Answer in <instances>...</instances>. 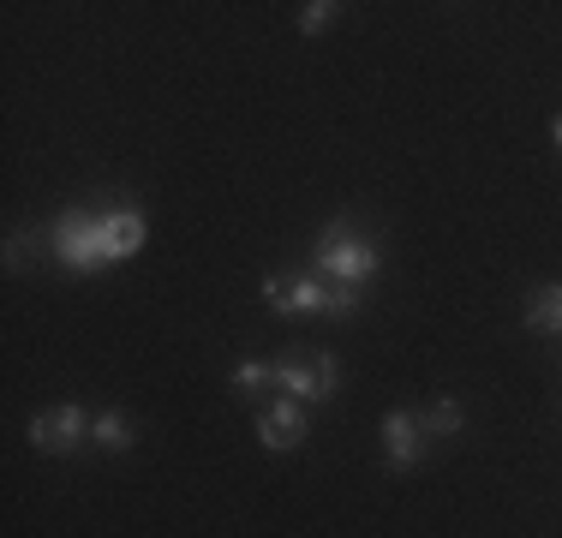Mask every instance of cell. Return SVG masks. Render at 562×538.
<instances>
[{
  "mask_svg": "<svg viewBox=\"0 0 562 538\" xmlns=\"http://www.w3.org/2000/svg\"><path fill=\"white\" fill-rule=\"evenodd\" d=\"M55 258H60L66 269H78V276H97L102 264H114L109 246H102V215L66 210L60 222H55Z\"/></svg>",
  "mask_w": 562,
  "mask_h": 538,
  "instance_id": "2",
  "label": "cell"
},
{
  "mask_svg": "<svg viewBox=\"0 0 562 538\" xmlns=\"http://www.w3.org/2000/svg\"><path fill=\"white\" fill-rule=\"evenodd\" d=\"M312 264L324 281H347V288H366L371 276L383 269V251L371 246L366 234H353V222H329L312 246Z\"/></svg>",
  "mask_w": 562,
  "mask_h": 538,
  "instance_id": "1",
  "label": "cell"
},
{
  "mask_svg": "<svg viewBox=\"0 0 562 538\" xmlns=\"http://www.w3.org/2000/svg\"><path fill=\"white\" fill-rule=\"evenodd\" d=\"M263 300H270L276 317H317L329 288H324V276H270L263 281Z\"/></svg>",
  "mask_w": 562,
  "mask_h": 538,
  "instance_id": "4",
  "label": "cell"
},
{
  "mask_svg": "<svg viewBox=\"0 0 562 538\" xmlns=\"http://www.w3.org/2000/svg\"><path fill=\"white\" fill-rule=\"evenodd\" d=\"M383 455H390V467L395 473H413L419 467V449H425V425H419V413H383Z\"/></svg>",
  "mask_w": 562,
  "mask_h": 538,
  "instance_id": "6",
  "label": "cell"
},
{
  "mask_svg": "<svg viewBox=\"0 0 562 538\" xmlns=\"http://www.w3.org/2000/svg\"><path fill=\"white\" fill-rule=\"evenodd\" d=\"M144 239H150V227H144L138 210H109V215H102V246H109L114 264L120 258H138Z\"/></svg>",
  "mask_w": 562,
  "mask_h": 538,
  "instance_id": "8",
  "label": "cell"
},
{
  "mask_svg": "<svg viewBox=\"0 0 562 538\" xmlns=\"http://www.w3.org/2000/svg\"><path fill=\"white\" fill-rule=\"evenodd\" d=\"M425 437H454V430H461L467 419H461V407H454V401L443 395V401H431V407H425Z\"/></svg>",
  "mask_w": 562,
  "mask_h": 538,
  "instance_id": "11",
  "label": "cell"
},
{
  "mask_svg": "<svg viewBox=\"0 0 562 538\" xmlns=\"http://www.w3.org/2000/svg\"><path fill=\"white\" fill-rule=\"evenodd\" d=\"M551 138H557V150H562V114H557V126H551Z\"/></svg>",
  "mask_w": 562,
  "mask_h": 538,
  "instance_id": "14",
  "label": "cell"
},
{
  "mask_svg": "<svg viewBox=\"0 0 562 538\" xmlns=\"http://www.w3.org/2000/svg\"><path fill=\"white\" fill-rule=\"evenodd\" d=\"M132 437H138V430H132V419H126V413H114V407L90 419V442H97V449H109V455L132 449Z\"/></svg>",
  "mask_w": 562,
  "mask_h": 538,
  "instance_id": "10",
  "label": "cell"
},
{
  "mask_svg": "<svg viewBox=\"0 0 562 538\" xmlns=\"http://www.w3.org/2000/svg\"><path fill=\"white\" fill-rule=\"evenodd\" d=\"M263 389H276V366H258V359H246V366L234 371V395H263Z\"/></svg>",
  "mask_w": 562,
  "mask_h": 538,
  "instance_id": "12",
  "label": "cell"
},
{
  "mask_svg": "<svg viewBox=\"0 0 562 538\" xmlns=\"http://www.w3.org/2000/svg\"><path fill=\"white\" fill-rule=\"evenodd\" d=\"M258 437H263V449H270V455L300 449V442H305V407H300V401H276V407H263L258 413Z\"/></svg>",
  "mask_w": 562,
  "mask_h": 538,
  "instance_id": "7",
  "label": "cell"
},
{
  "mask_svg": "<svg viewBox=\"0 0 562 538\" xmlns=\"http://www.w3.org/2000/svg\"><path fill=\"white\" fill-rule=\"evenodd\" d=\"M336 0H312V7H300V31L305 36H317V31H329V24H336Z\"/></svg>",
  "mask_w": 562,
  "mask_h": 538,
  "instance_id": "13",
  "label": "cell"
},
{
  "mask_svg": "<svg viewBox=\"0 0 562 538\" xmlns=\"http://www.w3.org/2000/svg\"><path fill=\"white\" fill-rule=\"evenodd\" d=\"M85 407H72V401H66V407H48V413H36L31 419V449L36 455H72L78 442H85Z\"/></svg>",
  "mask_w": 562,
  "mask_h": 538,
  "instance_id": "5",
  "label": "cell"
},
{
  "mask_svg": "<svg viewBox=\"0 0 562 538\" xmlns=\"http://www.w3.org/2000/svg\"><path fill=\"white\" fill-rule=\"evenodd\" d=\"M527 329H532V335H562V281L532 288V300H527Z\"/></svg>",
  "mask_w": 562,
  "mask_h": 538,
  "instance_id": "9",
  "label": "cell"
},
{
  "mask_svg": "<svg viewBox=\"0 0 562 538\" xmlns=\"http://www.w3.org/2000/svg\"><path fill=\"white\" fill-rule=\"evenodd\" d=\"M336 383H341V371L329 354H300V359H281L276 366V389L293 401H329Z\"/></svg>",
  "mask_w": 562,
  "mask_h": 538,
  "instance_id": "3",
  "label": "cell"
}]
</instances>
